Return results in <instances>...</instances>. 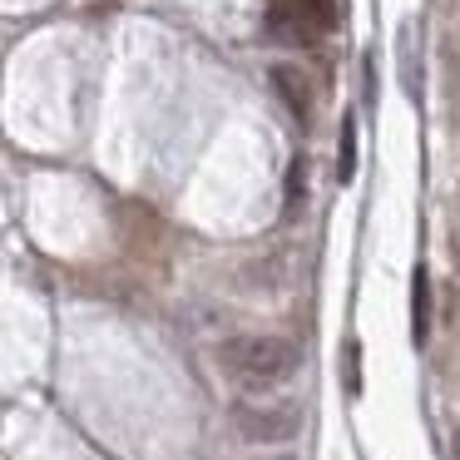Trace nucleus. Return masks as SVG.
Instances as JSON below:
<instances>
[{"instance_id":"obj_1","label":"nucleus","mask_w":460,"mask_h":460,"mask_svg":"<svg viewBox=\"0 0 460 460\" xmlns=\"http://www.w3.org/2000/svg\"><path fill=\"white\" fill-rule=\"evenodd\" d=\"M302 347L288 337H228L218 341V371L243 391H278L297 376Z\"/></svg>"},{"instance_id":"obj_2","label":"nucleus","mask_w":460,"mask_h":460,"mask_svg":"<svg viewBox=\"0 0 460 460\" xmlns=\"http://www.w3.org/2000/svg\"><path fill=\"white\" fill-rule=\"evenodd\" d=\"M233 430L248 446H282L302 430L297 401H233Z\"/></svg>"},{"instance_id":"obj_3","label":"nucleus","mask_w":460,"mask_h":460,"mask_svg":"<svg viewBox=\"0 0 460 460\" xmlns=\"http://www.w3.org/2000/svg\"><path fill=\"white\" fill-rule=\"evenodd\" d=\"M337 25V5L332 0H272L268 5V31L278 40L312 45Z\"/></svg>"},{"instance_id":"obj_4","label":"nucleus","mask_w":460,"mask_h":460,"mask_svg":"<svg viewBox=\"0 0 460 460\" xmlns=\"http://www.w3.org/2000/svg\"><path fill=\"white\" fill-rule=\"evenodd\" d=\"M272 90L282 94V104L292 110L297 124H312V84L297 65H272Z\"/></svg>"},{"instance_id":"obj_5","label":"nucleus","mask_w":460,"mask_h":460,"mask_svg":"<svg viewBox=\"0 0 460 460\" xmlns=\"http://www.w3.org/2000/svg\"><path fill=\"white\" fill-rule=\"evenodd\" d=\"M426 337H430V278L426 268H416V278H411V341L426 347Z\"/></svg>"},{"instance_id":"obj_6","label":"nucleus","mask_w":460,"mask_h":460,"mask_svg":"<svg viewBox=\"0 0 460 460\" xmlns=\"http://www.w3.org/2000/svg\"><path fill=\"white\" fill-rule=\"evenodd\" d=\"M302 199H307V159H292L288 164V193H282V213L297 218Z\"/></svg>"},{"instance_id":"obj_7","label":"nucleus","mask_w":460,"mask_h":460,"mask_svg":"<svg viewBox=\"0 0 460 460\" xmlns=\"http://www.w3.org/2000/svg\"><path fill=\"white\" fill-rule=\"evenodd\" d=\"M337 179L341 183H347L351 179V173H357V124H351V119H341V144H337Z\"/></svg>"},{"instance_id":"obj_8","label":"nucleus","mask_w":460,"mask_h":460,"mask_svg":"<svg viewBox=\"0 0 460 460\" xmlns=\"http://www.w3.org/2000/svg\"><path fill=\"white\" fill-rule=\"evenodd\" d=\"M341 386H347V396H361V347L357 341L341 347Z\"/></svg>"},{"instance_id":"obj_9","label":"nucleus","mask_w":460,"mask_h":460,"mask_svg":"<svg viewBox=\"0 0 460 460\" xmlns=\"http://www.w3.org/2000/svg\"><path fill=\"white\" fill-rule=\"evenodd\" d=\"M450 262L460 272V199H456V223H450Z\"/></svg>"},{"instance_id":"obj_10","label":"nucleus","mask_w":460,"mask_h":460,"mask_svg":"<svg viewBox=\"0 0 460 460\" xmlns=\"http://www.w3.org/2000/svg\"><path fill=\"white\" fill-rule=\"evenodd\" d=\"M456 456H460V436H456Z\"/></svg>"},{"instance_id":"obj_11","label":"nucleus","mask_w":460,"mask_h":460,"mask_svg":"<svg viewBox=\"0 0 460 460\" xmlns=\"http://www.w3.org/2000/svg\"><path fill=\"white\" fill-rule=\"evenodd\" d=\"M282 460H292V456H282Z\"/></svg>"}]
</instances>
